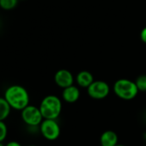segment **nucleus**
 I'll list each match as a JSON object with an SVG mask.
<instances>
[{
  "label": "nucleus",
  "instance_id": "obj_14",
  "mask_svg": "<svg viewBox=\"0 0 146 146\" xmlns=\"http://www.w3.org/2000/svg\"><path fill=\"white\" fill-rule=\"evenodd\" d=\"M8 134V128L5 121H0V143H3Z\"/></svg>",
  "mask_w": 146,
  "mask_h": 146
},
{
  "label": "nucleus",
  "instance_id": "obj_16",
  "mask_svg": "<svg viewBox=\"0 0 146 146\" xmlns=\"http://www.w3.org/2000/svg\"><path fill=\"white\" fill-rule=\"evenodd\" d=\"M5 146H22V145L17 141H10L5 144Z\"/></svg>",
  "mask_w": 146,
  "mask_h": 146
},
{
  "label": "nucleus",
  "instance_id": "obj_9",
  "mask_svg": "<svg viewBox=\"0 0 146 146\" xmlns=\"http://www.w3.org/2000/svg\"><path fill=\"white\" fill-rule=\"evenodd\" d=\"M101 146H115L119 143V137L115 131L108 130L100 137Z\"/></svg>",
  "mask_w": 146,
  "mask_h": 146
},
{
  "label": "nucleus",
  "instance_id": "obj_6",
  "mask_svg": "<svg viewBox=\"0 0 146 146\" xmlns=\"http://www.w3.org/2000/svg\"><path fill=\"white\" fill-rule=\"evenodd\" d=\"M110 92V87L108 83L102 80L94 81L88 88L87 93L90 97L95 100H102L106 98Z\"/></svg>",
  "mask_w": 146,
  "mask_h": 146
},
{
  "label": "nucleus",
  "instance_id": "obj_15",
  "mask_svg": "<svg viewBox=\"0 0 146 146\" xmlns=\"http://www.w3.org/2000/svg\"><path fill=\"white\" fill-rule=\"evenodd\" d=\"M140 39L143 43L146 44V27H144L141 30V32H140Z\"/></svg>",
  "mask_w": 146,
  "mask_h": 146
},
{
  "label": "nucleus",
  "instance_id": "obj_18",
  "mask_svg": "<svg viewBox=\"0 0 146 146\" xmlns=\"http://www.w3.org/2000/svg\"><path fill=\"white\" fill-rule=\"evenodd\" d=\"M0 146H5L3 143H0Z\"/></svg>",
  "mask_w": 146,
  "mask_h": 146
},
{
  "label": "nucleus",
  "instance_id": "obj_12",
  "mask_svg": "<svg viewBox=\"0 0 146 146\" xmlns=\"http://www.w3.org/2000/svg\"><path fill=\"white\" fill-rule=\"evenodd\" d=\"M19 0H0V8L5 11H11L15 9Z\"/></svg>",
  "mask_w": 146,
  "mask_h": 146
},
{
  "label": "nucleus",
  "instance_id": "obj_19",
  "mask_svg": "<svg viewBox=\"0 0 146 146\" xmlns=\"http://www.w3.org/2000/svg\"><path fill=\"white\" fill-rule=\"evenodd\" d=\"M27 146H36V145H32V144H31V145H27Z\"/></svg>",
  "mask_w": 146,
  "mask_h": 146
},
{
  "label": "nucleus",
  "instance_id": "obj_4",
  "mask_svg": "<svg viewBox=\"0 0 146 146\" xmlns=\"http://www.w3.org/2000/svg\"><path fill=\"white\" fill-rule=\"evenodd\" d=\"M21 117L28 126H39L44 119L40 108L34 105H28L23 108L21 111Z\"/></svg>",
  "mask_w": 146,
  "mask_h": 146
},
{
  "label": "nucleus",
  "instance_id": "obj_1",
  "mask_svg": "<svg viewBox=\"0 0 146 146\" xmlns=\"http://www.w3.org/2000/svg\"><path fill=\"white\" fill-rule=\"evenodd\" d=\"M5 100L12 109L22 111L29 105V94L28 90L17 84H14L6 89L5 92Z\"/></svg>",
  "mask_w": 146,
  "mask_h": 146
},
{
  "label": "nucleus",
  "instance_id": "obj_3",
  "mask_svg": "<svg viewBox=\"0 0 146 146\" xmlns=\"http://www.w3.org/2000/svg\"><path fill=\"white\" fill-rule=\"evenodd\" d=\"M113 90L119 98L125 101L134 99L139 91L136 83L126 78H120L117 80L113 84Z\"/></svg>",
  "mask_w": 146,
  "mask_h": 146
},
{
  "label": "nucleus",
  "instance_id": "obj_20",
  "mask_svg": "<svg viewBox=\"0 0 146 146\" xmlns=\"http://www.w3.org/2000/svg\"><path fill=\"white\" fill-rule=\"evenodd\" d=\"M19 1H24V0H19Z\"/></svg>",
  "mask_w": 146,
  "mask_h": 146
},
{
  "label": "nucleus",
  "instance_id": "obj_13",
  "mask_svg": "<svg viewBox=\"0 0 146 146\" xmlns=\"http://www.w3.org/2000/svg\"><path fill=\"white\" fill-rule=\"evenodd\" d=\"M139 91L146 92V75H140L135 81Z\"/></svg>",
  "mask_w": 146,
  "mask_h": 146
},
{
  "label": "nucleus",
  "instance_id": "obj_17",
  "mask_svg": "<svg viewBox=\"0 0 146 146\" xmlns=\"http://www.w3.org/2000/svg\"><path fill=\"white\" fill-rule=\"evenodd\" d=\"M115 146H125V145H124V144H120V143H118L117 145H115Z\"/></svg>",
  "mask_w": 146,
  "mask_h": 146
},
{
  "label": "nucleus",
  "instance_id": "obj_8",
  "mask_svg": "<svg viewBox=\"0 0 146 146\" xmlns=\"http://www.w3.org/2000/svg\"><path fill=\"white\" fill-rule=\"evenodd\" d=\"M80 97V90L75 85H70L63 89L62 98L67 103H74Z\"/></svg>",
  "mask_w": 146,
  "mask_h": 146
},
{
  "label": "nucleus",
  "instance_id": "obj_10",
  "mask_svg": "<svg viewBox=\"0 0 146 146\" xmlns=\"http://www.w3.org/2000/svg\"><path fill=\"white\" fill-rule=\"evenodd\" d=\"M76 81L80 87L87 89L95 80L92 73L88 70H81L76 77Z\"/></svg>",
  "mask_w": 146,
  "mask_h": 146
},
{
  "label": "nucleus",
  "instance_id": "obj_7",
  "mask_svg": "<svg viewBox=\"0 0 146 146\" xmlns=\"http://www.w3.org/2000/svg\"><path fill=\"white\" fill-rule=\"evenodd\" d=\"M54 82L58 87L64 89L66 87L73 85L74 77H73L72 73L70 70L66 69H60L55 73Z\"/></svg>",
  "mask_w": 146,
  "mask_h": 146
},
{
  "label": "nucleus",
  "instance_id": "obj_2",
  "mask_svg": "<svg viewBox=\"0 0 146 146\" xmlns=\"http://www.w3.org/2000/svg\"><path fill=\"white\" fill-rule=\"evenodd\" d=\"M39 108L44 119H57L62 111V102L58 96L49 95L42 99Z\"/></svg>",
  "mask_w": 146,
  "mask_h": 146
},
{
  "label": "nucleus",
  "instance_id": "obj_11",
  "mask_svg": "<svg viewBox=\"0 0 146 146\" xmlns=\"http://www.w3.org/2000/svg\"><path fill=\"white\" fill-rule=\"evenodd\" d=\"M11 108L5 97H0V121L5 120L11 111Z\"/></svg>",
  "mask_w": 146,
  "mask_h": 146
},
{
  "label": "nucleus",
  "instance_id": "obj_5",
  "mask_svg": "<svg viewBox=\"0 0 146 146\" xmlns=\"http://www.w3.org/2000/svg\"><path fill=\"white\" fill-rule=\"evenodd\" d=\"M40 134L46 140H56L60 135V126L56 119H44L39 125Z\"/></svg>",
  "mask_w": 146,
  "mask_h": 146
}]
</instances>
